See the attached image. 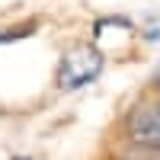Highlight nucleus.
<instances>
[{
  "instance_id": "f257e3e1",
  "label": "nucleus",
  "mask_w": 160,
  "mask_h": 160,
  "mask_svg": "<svg viewBox=\"0 0 160 160\" xmlns=\"http://www.w3.org/2000/svg\"><path fill=\"white\" fill-rule=\"evenodd\" d=\"M102 68H106V58L99 55V48L93 42H77L58 61V87L64 93L83 90L102 74Z\"/></svg>"
},
{
  "instance_id": "f03ea898",
  "label": "nucleus",
  "mask_w": 160,
  "mask_h": 160,
  "mask_svg": "<svg viewBox=\"0 0 160 160\" xmlns=\"http://www.w3.org/2000/svg\"><path fill=\"white\" fill-rule=\"evenodd\" d=\"M125 135L128 141H138V144H151V148L160 151V106H138L135 112L125 115Z\"/></svg>"
},
{
  "instance_id": "7ed1b4c3",
  "label": "nucleus",
  "mask_w": 160,
  "mask_h": 160,
  "mask_svg": "<svg viewBox=\"0 0 160 160\" xmlns=\"http://www.w3.org/2000/svg\"><path fill=\"white\" fill-rule=\"evenodd\" d=\"M38 29V22H22V26H10V29H0V45H10V42H19V38H29Z\"/></svg>"
},
{
  "instance_id": "20e7f679",
  "label": "nucleus",
  "mask_w": 160,
  "mask_h": 160,
  "mask_svg": "<svg viewBox=\"0 0 160 160\" xmlns=\"http://www.w3.org/2000/svg\"><path fill=\"white\" fill-rule=\"evenodd\" d=\"M13 160H32V157H13Z\"/></svg>"
},
{
  "instance_id": "39448f33",
  "label": "nucleus",
  "mask_w": 160,
  "mask_h": 160,
  "mask_svg": "<svg viewBox=\"0 0 160 160\" xmlns=\"http://www.w3.org/2000/svg\"><path fill=\"white\" fill-rule=\"evenodd\" d=\"M154 83H157V90H160V74H157V80H154Z\"/></svg>"
},
{
  "instance_id": "423d86ee",
  "label": "nucleus",
  "mask_w": 160,
  "mask_h": 160,
  "mask_svg": "<svg viewBox=\"0 0 160 160\" xmlns=\"http://www.w3.org/2000/svg\"><path fill=\"white\" fill-rule=\"evenodd\" d=\"M112 160H122V157H112Z\"/></svg>"
},
{
  "instance_id": "0eeeda50",
  "label": "nucleus",
  "mask_w": 160,
  "mask_h": 160,
  "mask_svg": "<svg viewBox=\"0 0 160 160\" xmlns=\"http://www.w3.org/2000/svg\"><path fill=\"white\" fill-rule=\"evenodd\" d=\"M157 106H160V99H157Z\"/></svg>"
}]
</instances>
